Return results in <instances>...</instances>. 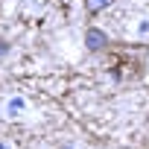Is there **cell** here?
<instances>
[{"label":"cell","instance_id":"2","mask_svg":"<svg viewBox=\"0 0 149 149\" xmlns=\"http://www.w3.org/2000/svg\"><path fill=\"white\" fill-rule=\"evenodd\" d=\"M108 6H111V0H85V12L88 15H97V12H102Z\"/></svg>","mask_w":149,"mask_h":149},{"label":"cell","instance_id":"5","mask_svg":"<svg viewBox=\"0 0 149 149\" xmlns=\"http://www.w3.org/2000/svg\"><path fill=\"white\" fill-rule=\"evenodd\" d=\"M0 149H3V146H0Z\"/></svg>","mask_w":149,"mask_h":149},{"label":"cell","instance_id":"3","mask_svg":"<svg viewBox=\"0 0 149 149\" xmlns=\"http://www.w3.org/2000/svg\"><path fill=\"white\" fill-rule=\"evenodd\" d=\"M134 38H149V18H140L134 24Z\"/></svg>","mask_w":149,"mask_h":149},{"label":"cell","instance_id":"1","mask_svg":"<svg viewBox=\"0 0 149 149\" xmlns=\"http://www.w3.org/2000/svg\"><path fill=\"white\" fill-rule=\"evenodd\" d=\"M105 44H108V35H105L102 29H97V26H94V29H88V32H85V47H88L91 53L102 50Z\"/></svg>","mask_w":149,"mask_h":149},{"label":"cell","instance_id":"4","mask_svg":"<svg viewBox=\"0 0 149 149\" xmlns=\"http://www.w3.org/2000/svg\"><path fill=\"white\" fill-rule=\"evenodd\" d=\"M6 111H9V114H21V111H24V100H21V97H15V100H9V105H6Z\"/></svg>","mask_w":149,"mask_h":149}]
</instances>
